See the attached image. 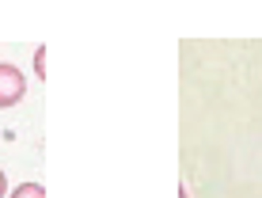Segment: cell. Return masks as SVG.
<instances>
[{"mask_svg": "<svg viewBox=\"0 0 262 198\" xmlns=\"http://www.w3.org/2000/svg\"><path fill=\"white\" fill-rule=\"evenodd\" d=\"M27 95V76L15 65L0 61V107H15Z\"/></svg>", "mask_w": 262, "mask_h": 198, "instance_id": "cell-1", "label": "cell"}, {"mask_svg": "<svg viewBox=\"0 0 262 198\" xmlns=\"http://www.w3.org/2000/svg\"><path fill=\"white\" fill-rule=\"evenodd\" d=\"M12 198H46V191H42L38 183H19L12 191Z\"/></svg>", "mask_w": 262, "mask_h": 198, "instance_id": "cell-2", "label": "cell"}, {"mask_svg": "<svg viewBox=\"0 0 262 198\" xmlns=\"http://www.w3.org/2000/svg\"><path fill=\"white\" fill-rule=\"evenodd\" d=\"M34 69H38V76H46V50H34Z\"/></svg>", "mask_w": 262, "mask_h": 198, "instance_id": "cell-3", "label": "cell"}, {"mask_svg": "<svg viewBox=\"0 0 262 198\" xmlns=\"http://www.w3.org/2000/svg\"><path fill=\"white\" fill-rule=\"evenodd\" d=\"M179 198H190V191H186V187H179Z\"/></svg>", "mask_w": 262, "mask_h": 198, "instance_id": "cell-5", "label": "cell"}, {"mask_svg": "<svg viewBox=\"0 0 262 198\" xmlns=\"http://www.w3.org/2000/svg\"><path fill=\"white\" fill-rule=\"evenodd\" d=\"M8 194V179H4V172H0V198Z\"/></svg>", "mask_w": 262, "mask_h": 198, "instance_id": "cell-4", "label": "cell"}]
</instances>
